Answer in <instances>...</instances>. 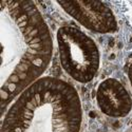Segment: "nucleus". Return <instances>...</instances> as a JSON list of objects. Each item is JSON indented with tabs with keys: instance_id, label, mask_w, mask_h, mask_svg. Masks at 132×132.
Masks as SVG:
<instances>
[{
	"instance_id": "nucleus-1",
	"label": "nucleus",
	"mask_w": 132,
	"mask_h": 132,
	"mask_svg": "<svg viewBox=\"0 0 132 132\" xmlns=\"http://www.w3.org/2000/svg\"><path fill=\"white\" fill-rule=\"evenodd\" d=\"M0 41V96L4 113L10 104L41 78L51 62L53 40L49 27L34 2L2 0Z\"/></svg>"
},
{
	"instance_id": "nucleus-2",
	"label": "nucleus",
	"mask_w": 132,
	"mask_h": 132,
	"mask_svg": "<svg viewBox=\"0 0 132 132\" xmlns=\"http://www.w3.org/2000/svg\"><path fill=\"white\" fill-rule=\"evenodd\" d=\"M82 107L75 88L56 77H41L12 103L0 132H80Z\"/></svg>"
},
{
	"instance_id": "nucleus-3",
	"label": "nucleus",
	"mask_w": 132,
	"mask_h": 132,
	"mask_svg": "<svg viewBox=\"0 0 132 132\" xmlns=\"http://www.w3.org/2000/svg\"><path fill=\"white\" fill-rule=\"evenodd\" d=\"M57 46L61 67L74 80L87 84L100 69L101 56L94 40L74 27H61L57 31Z\"/></svg>"
},
{
	"instance_id": "nucleus-4",
	"label": "nucleus",
	"mask_w": 132,
	"mask_h": 132,
	"mask_svg": "<svg viewBox=\"0 0 132 132\" xmlns=\"http://www.w3.org/2000/svg\"><path fill=\"white\" fill-rule=\"evenodd\" d=\"M61 9L86 29L107 34L117 30L116 18L106 3L101 1H58Z\"/></svg>"
},
{
	"instance_id": "nucleus-5",
	"label": "nucleus",
	"mask_w": 132,
	"mask_h": 132,
	"mask_svg": "<svg viewBox=\"0 0 132 132\" xmlns=\"http://www.w3.org/2000/svg\"><path fill=\"white\" fill-rule=\"evenodd\" d=\"M96 102L101 111L110 117H125L132 109V100L123 84L114 78H107L100 84Z\"/></svg>"
},
{
	"instance_id": "nucleus-6",
	"label": "nucleus",
	"mask_w": 132,
	"mask_h": 132,
	"mask_svg": "<svg viewBox=\"0 0 132 132\" xmlns=\"http://www.w3.org/2000/svg\"><path fill=\"white\" fill-rule=\"evenodd\" d=\"M128 76H129V80H130V84L132 87V62L130 63L129 69H128Z\"/></svg>"
}]
</instances>
